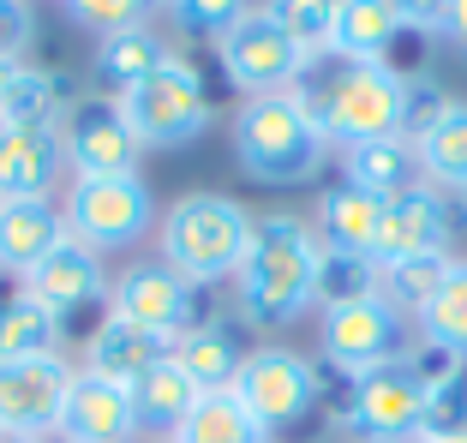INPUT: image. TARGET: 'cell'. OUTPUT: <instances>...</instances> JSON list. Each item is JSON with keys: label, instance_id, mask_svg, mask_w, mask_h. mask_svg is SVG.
I'll list each match as a JSON object with an SVG mask.
<instances>
[{"label": "cell", "instance_id": "cell-41", "mask_svg": "<svg viewBox=\"0 0 467 443\" xmlns=\"http://www.w3.org/2000/svg\"><path fill=\"white\" fill-rule=\"evenodd\" d=\"M462 210H467V192H462Z\"/></svg>", "mask_w": 467, "mask_h": 443}, {"label": "cell", "instance_id": "cell-27", "mask_svg": "<svg viewBox=\"0 0 467 443\" xmlns=\"http://www.w3.org/2000/svg\"><path fill=\"white\" fill-rule=\"evenodd\" d=\"M270 431L252 419V407L234 396V389H210V396H198L192 414L180 419V431L168 443H264Z\"/></svg>", "mask_w": 467, "mask_h": 443}, {"label": "cell", "instance_id": "cell-9", "mask_svg": "<svg viewBox=\"0 0 467 443\" xmlns=\"http://www.w3.org/2000/svg\"><path fill=\"white\" fill-rule=\"evenodd\" d=\"M216 67H222V78H228V90H240V97H275V90H300L312 60H306L300 48L282 36V25H270L264 6H258V13L234 18L216 36Z\"/></svg>", "mask_w": 467, "mask_h": 443}, {"label": "cell", "instance_id": "cell-33", "mask_svg": "<svg viewBox=\"0 0 467 443\" xmlns=\"http://www.w3.org/2000/svg\"><path fill=\"white\" fill-rule=\"evenodd\" d=\"M378 294V263L354 258V252H330L324 246V263H317V305H348V300H371Z\"/></svg>", "mask_w": 467, "mask_h": 443}, {"label": "cell", "instance_id": "cell-17", "mask_svg": "<svg viewBox=\"0 0 467 443\" xmlns=\"http://www.w3.org/2000/svg\"><path fill=\"white\" fill-rule=\"evenodd\" d=\"M25 294L42 305V312H55V318L67 324L72 312H84V305H97L102 294H109V276H102V252L78 246V240L67 234V240H60V246L25 276Z\"/></svg>", "mask_w": 467, "mask_h": 443}, {"label": "cell", "instance_id": "cell-24", "mask_svg": "<svg viewBox=\"0 0 467 443\" xmlns=\"http://www.w3.org/2000/svg\"><path fill=\"white\" fill-rule=\"evenodd\" d=\"M413 150H420V174L438 192H467V102H443L420 132H413Z\"/></svg>", "mask_w": 467, "mask_h": 443}, {"label": "cell", "instance_id": "cell-15", "mask_svg": "<svg viewBox=\"0 0 467 443\" xmlns=\"http://www.w3.org/2000/svg\"><path fill=\"white\" fill-rule=\"evenodd\" d=\"M67 174V150H60V120H25L0 126V204H25V198H48Z\"/></svg>", "mask_w": 467, "mask_h": 443}, {"label": "cell", "instance_id": "cell-13", "mask_svg": "<svg viewBox=\"0 0 467 443\" xmlns=\"http://www.w3.org/2000/svg\"><path fill=\"white\" fill-rule=\"evenodd\" d=\"M72 372L78 366H67L60 354L0 360V431H13V438H55Z\"/></svg>", "mask_w": 467, "mask_h": 443}, {"label": "cell", "instance_id": "cell-21", "mask_svg": "<svg viewBox=\"0 0 467 443\" xmlns=\"http://www.w3.org/2000/svg\"><path fill=\"white\" fill-rule=\"evenodd\" d=\"M378 234H384V198L359 192V186H348V180L324 192V204H317V240H324L330 252L371 258V252H378Z\"/></svg>", "mask_w": 467, "mask_h": 443}, {"label": "cell", "instance_id": "cell-37", "mask_svg": "<svg viewBox=\"0 0 467 443\" xmlns=\"http://www.w3.org/2000/svg\"><path fill=\"white\" fill-rule=\"evenodd\" d=\"M443 36H455V42H462V48H467V0H450V6H443Z\"/></svg>", "mask_w": 467, "mask_h": 443}, {"label": "cell", "instance_id": "cell-23", "mask_svg": "<svg viewBox=\"0 0 467 443\" xmlns=\"http://www.w3.org/2000/svg\"><path fill=\"white\" fill-rule=\"evenodd\" d=\"M168 360L180 366V372L192 377L198 396H210V389H234V377H240V366H246V347H240V335L228 330V324H198V330H186L174 347H168Z\"/></svg>", "mask_w": 467, "mask_h": 443}, {"label": "cell", "instance_id": "cell-3", "mask_svg": "<svg viewBox=\"0 0 467 443\" xmlns=\"http://www.w3.org/2000/svg\"><path fill=\"white\" fill-rule=\"evenodd\" d=\"M234 162L258 186H306L330 162V144L300 90H275V97H246L234 108Z\"/></svg>", "mask_w": 467, "mask_h": 443}, {"label": "cell", "instance_id": "cell-31", "mask_svg": "<svg viewBox=\"0 0 467 443\" xmlns=\"http://www.w3.org/2000/svg\"><path fill=\"white\" fill-rule=\"evenodd\" d=\"M78 97H67V78L48 67H18L13 90L0 102V126H25V120H60Z\"/></svg>", "mask_w": 467, "mask_h": 443}, {"label": "cell", "instance_id": "cell-30", "mask_svg": "<svg viewBox=\"0 0 467 443\" xmlns=\"http://www.w3.org/2000/svg\"><path fill=\"white\" fill-rule=\"evenodd\" d=\"M455 258H396V263H378V300H389L401 318H420L431 305V294L443 288Z\"/></svg>", "mask_w": 467, "mask_h": 443}, {"label": "cell", "instance_id": "cell-7", "mask_svg": "<svg viewBox=\"0 0 467 443\" xmlns=\"http://www.w3.org/2000/svg\"><path fill=\"white\" fill-rule=\"evenodd\" d=\"M60 216H67V234L78 246L126 252L156 228V198L138 174H126V180H72Z\"/></svg>", "mask_w": 467, "mask_h": 443}, {"label": "cell", "instance_id": "cell-39", "mask_svg": "<svg viewBox=\"0 0 467 443\" xmlns=\"http://www.w3.org/2000/svg\"><path fill=\"white\" fill-rule=\"evenodd\" d=\"M0 443H55V438H13V431H0Z\"/></svg>", "mask_w": 467, "mask_h": 443}, {"label": "cell", "instance_id": "cell-38", "mask_svg": "<svg viewBox=\"0 0 467 443\" xmlns=\"http://www.w3.org/2000/svg\"><path fill=\"white\" fill-rule=\"evenodd\" d=\"M18 67H25V60H0V102H6V90H13V78H18Z\"/></svg>", "mask_w": 467, "mask_h": 443}, {"label": "cell", "instance_id": "cell-10", "mask_svg": "<svg viewBox=\"0 0 467 443\" xmlns=\"http://www.w3.org/2000/svg\"><path fill=\"white\" fill-rule=\"evenodd\" d=\"M317 342H324V360L336 372L359 377L371 366H389V360H408V342H413V318H401L389 300H348L330 305L324 324H317Z\"/></svg>", "mask_w": 467, "mask_h": 443}, {"label": "cell", "instance_id": "cell-1", "mask_svg": "<svg viewBox=\"0 0 467 443\" xmlns=\"http://www.w3.org/2000/svg\"><path fill=\"white\" fill-rule=\"evenodd\" d=\"M300 97L312 108L324 144L359 150V144L408 132L413 78L401 67H384V60H330V67H317V72L306 67Z\"/></svg>", "mask_w": 467, "mask_h": 443}, {"label": "cell", "instance_id": "cell-11", "mask_svg": "<svg viewBox=\"0 0 467 443\" xmlns=\"http://www.w3.org/2000/svg\"><path fill=\"white\" fill-rule=\"evenodd\" d=\"M60 150H67L72 180H126V174H138L144 144L132 139L114 97H78L60 114Z\"/></svg>", "mask_w": 467, "mask_h": 443}, {"label": "cell", "instance_id": "cell-5", "mask_svg": "<svg viewBox=\"0 0 467 443\" xmlns=\"http://www.w3.org/2000/svg\"><path fill=\"white\" fill-rule=\"evenodd\" d=\"M132 126V139L144 150H174V144H192L210 120H216V102L204 90V72L186 55H168L150 78H138L126 97H114Z\"/></svg>", "mask_w": 467, "mask_h": 443}, {"label": "cell", "instance_id": "cell-22", "mask_svg": "<svg viewBox=\"0 0 467 443\" xmlns=\"http://www.w3.org/2000/svg\"><path fill=\"white\" fill-rule=\"evenodd\" d=\"M342 168H348V186L384 198V204L401 198V192H413V186H426V174H420V150H413L408 132L378 139V144H359V150H342Z\"/></svg>", "mask_w": 467, "mask_h": 443}, {"label": "cell", "instance_id": "cell-2", "mask_svg": "<svg viewBox=\"0 0 467 443\" xmlns=\"http://www.w3.org/2000/svg\"><path fill=\"white\" fill-rule=\"evenodd\" d=\"M317 263H324V240L306 228V216H288V210L258 216L252 222L246 263L234 276L246 324L275 330V324L300 318L306 305H317Z\"/></svg>", "mask_w": 467, "mask_h": 443}, {"label": "cell", "instance_id": "cell-40", "mask_svg": "<svg viewBox=\"0 0 467 443\" xmlns=\"http://www.w3.org/2000/svg\"><path fill=\"white\" fill-rule=\"evenodd\" d=\"M420 443H426V438H420ZM455 443H467V438H455Z\"/></svg>", "mask_w": 467, "mask_h": 443}, {"label": "cell", "instance_id": "cell-35", "mask_svg": "<svg viewBox=\"0 0 467 443\" xmlns=\"http://www.w3.org/2000/svg\"><path fill=\"white\" fill-rule=\"evenodd\" d=\"M156 6H162V13L174 18L180 30H192V36H210V42H216L222 30L234 25V18H246V13H252L246 0H156Z\"/></svg>", "mask_w": 467, "mask_h": 443}, {"label": "cell", "instance_id": "cell-18", "mask_svg": "<svg viewBox=\"0 0 467 443\" xmlns=\"http://www.w3.org/2000/svg\"><path fill=\"white\" fill-rule=\"evenodd\" d=\"M67 240V216L48 198H25V204H0V276L25 282L48 252Z\"/></svg>", "mask_w": 467, "mask_h": 443}, {"label": "cell", "instance_id": "cell-8", "mask_svg": "<svg viewBox=\"0 0 467 443\" xmlns=\"http://www.w3.org/2000/svg\"><path fill=\"white\" fill-rule=\"evenodd\" d=\"M109 312L126 324H138L144 335H156L162 347H174L186 330H198L204 318V288L186 282L180 270H168L162 258L132 263L120 282H109Z\"/></svg>", "mask_w": 467, "mask_h": 443}, {"label": "cell", "instance_id": "cell-19", "mask_svg": "<svg viewBox=\"0 0 467 443\" xmlns=\"http://www.w3.org/2000/svg\"><path fill=\"white\" fill-rule=\"evenodd\" d=\"M408 36L413 30L401 25V13L389 0H336V36H330L336 60H384V67H396L389 55Z\"/></svg>", "mask_w": 467, "mask_h": 443}, {"label": "cell", "instance_id": "cell-4", "mask_svg": "<svg viewBox=\"0 0 467 443\" xmlns=\"http://www.w3.org/2000/svg\"><path fill=\"white\" fill-rule=\"evenodd\" d=\"M252 210L234 204L222 192H186L162 210L156 222V240H162V263L180 270L198 288H216V282H234L240 263H246L252 246Z\"/></svg>", "mask_w": 467, "mask_h": 443}, {"label": "cell", "instance_id": "cell-25", "mask_svg": "<svg viewBox=\"0 0 467 443\" xmlns=\"http://www.w3.org/2000/svg\"><path fill=\"white\" fill-rule=\"evenodd\" d=\"M174 55L150 25H132V30H114V36H97V55H90V72L109 84L114 97H126L138 78H150L162 60Z\"/></svg>", "mask_w": 467, "mask_h": 443}, {"label": "cell", "instance_id": "cell-6", "mask_svg": "<svg viewBox=\"0 0 467 443\" xmlns=\"http://www.w3.org/2000/svg\"><path fill=\"white\" fill-rule=\"evenodd\" d=\"M426 402H431V372L420 360H389L354 377L348 389V426L366 443H413L426 426Z\"/></svg>", "mask_w": 467, "mask_h": 443}, {"label": "cell", "instance_id": "cell-12", "mask_svg": "<svg viewBox=\"0 0 467 443\" xmlns=\"http://www.w3.org/2000/svg\"><path fill=\"white\" fill-rule=\"evenodd\" d=\"M234 396L252 407L264 431H288L317 407V372L294 347H252L240 377H234Z\"/></svg>", "mask_w": 467, "mask_h": 443}, {"label": "cell", "instance_id": "cell-32", "mask_svg": "<svg viewBox=\"0 0 467 443\" xmlns=\"http://www.w3.org/2000/svg\"><path fill=\"white\" fill-rule=\"evenodd\" d=\"M264 18L282 25V36L300 48L306 60H324L330 55V36H336V0H264Z\"/></svg>", "mask_w": 467, "mask_h": 443}, {"label": "cell", "instance_id": "cell-34", "mask_svg": "<svg viewBox=\"0 0 467 443\" xmlns=\"http://www.w3.org/2000/svg\"><path fill=\"white\" fill-rule=\"evenodd\" d=\"M67 18L90 36H114V30H132V25H150L156 0H60Z\"/></svg>", "mask_w": 467, "mask_h": 443}, {"label": "cell", "instance_id": "cell-14", "mask_svg": "<svg viewBox=\"0 0 467 443\" xmlns=\"http://www.w3.org/2000/svg\"><path fill=\"white\" fill-rule=\"evenodd\" d=\"M455 246V216H450V198L438 186H413V192L389 198L384 204V234H378V263H396V258H450Z\"/></svg>", "mask_w": 467, "mask_h": 443}, {"label": "cell", "instance_id": "cell-29", "mask_svg": "<svg viewBox=\"0 0 467 443\" xmlns=\"http://www.w3.org/2000/svg\"><path fill=\"white\" fill-rule=\"evenodd\" d=\"M42 354H60V318L18 288L13 300H0V360H42Z\"/></svg>", "mask_w": 467, "mask_h": 443}, {"label": "cell", "instance_id": "cell-36", "mask_svg": "<svg viewBox=\"0 0 467 443\" xmlns=\"http://www.w3.org/2000/svg\"><path fill=\"white\" fill-rule=\"evenodd\" d=\"M389 6L401 13V25H408L413 36H426V30L443 25V6H450V0H389Z\"/></svg>", "mask_w": 467, "mask_h": 443}, {"label": "cell", "instance_id": "cell-16", "mask_svg": "<svg viewBox=\"0 0 467 443\" xmlns=\"http://www.w3.org/2000/svg\"><path fill=\"white\" fill-rule=\"evenodd\" d=\"M60 443H138V414H132V389L109 384L97 372H72L67 407H60Z\"/></svg>", "mask_w": 467, "mask_h": 443}, {"label": "cell", "instance_id": "cell-20", "mask_svg": "<svg viewBox=\"0 0 467 443\" xmlns=\"http://www.w3.org/2000/svg\"><path fill=\"white\" fill-rule=\"evenodd\" d=\"M162 354H168V347L156 342V335H144L138 324L114 318V312H102V324L90 330V342H84V372H97V377H109V384L132 389L138 377L162 360Z\"/></svg>", "mask_w": 467, "mask_h": 443}, {"label": "cell", "instance_id": "cell-26", "mask_svg": "<svg viewBox=\"0 0 467 443\" xmlns=\"http://www.w3.org/2000/svg\"><path fill=\"white\" fill-rule=\"evenodd\" d=\"M192 402H198V389H192V377L180 372L174 360H156L150 372L132 384V414H138V431H156V438H174L180 431V419L192 414Z\"/></svg>", "mask_w": 467, "mask_h": 443}, {"label": "cell", "instance_id": "cell-28", "mask_svg": "<svg viewBox=\"0 0 467 443\" xmlns=\"http://www.w3.org/2000/svg\"><path fill=\"white\" fill-rule=\"evenodd\" d=\"M413 324H420V335H426L431 354L467 366V263H450L443 288L431 294V305H426Z\"/></svg>", "mask_w": 467, "mask_h": 443}]
</instances>
